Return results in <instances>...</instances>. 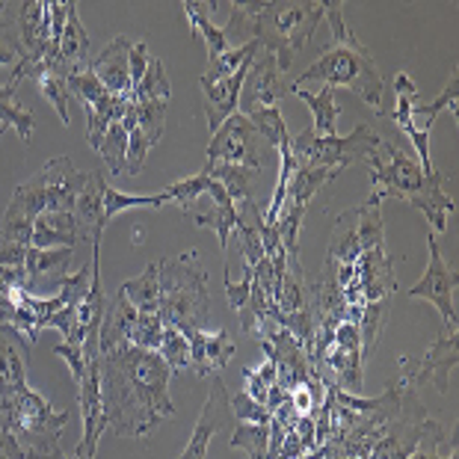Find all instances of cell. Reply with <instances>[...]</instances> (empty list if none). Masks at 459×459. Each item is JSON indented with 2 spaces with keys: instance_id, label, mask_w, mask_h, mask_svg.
<instances>
[{
  "instance_id": "cell-40",
  "label": "cell",
  "mask_w": 459,
  "mask_h": 459,
  "mask_svg": "<svg viewBox=\"0 0 459 459\" xmlns=\"http://www.w3.org/2000/svg\"><path fill=\"white\" fill-rule=\"evenodd\" d=\"M211 187H213L211 175L199 172V175H190V178H184V181H175L172 187L163 190V196H166V202L181 204V211H190V204L196 199H202L204 193H211Z\"/></svg>"
},
{
  "instance_id": "cell-4",
  "label": "cell",
  "mask_w": 459,
  "mask_h": 459,
  "mask_svg": "<svg viewBox=\"0 0 459 459\" xmlns=\"http://www.w3.org/2000/svg\"><path fill=\"white\" fill-rule=\"evenodd\" d=\"M86 184V172L74 169L68 158H54L39 169L30 181L18 184L6 217L0 222V243L30 247L33 222L48 211H74L77 196Z\"/></svg>"
},
{
  "instance_id": "cell-42",
  "label": "cell",
  "mask_w": 459,
  "mask_h": 459,
  "mask_svg": "<svg viewBox=\"0 0 459 459\" xmlns=\"http://www.w3.org/2000/svg\"><path fill=\"white\" fill-rule=\"evenodd\" d=\"M158 353L169 370H190V341L175 326H163V344Z\"/></svg>"
},
{
  "instance_id": "cell-18",
  "label": "cell",
  "mask_w": 459,
  "mask_h": 459,
  "mask_svg": "<svg viewBox=\"0 0 459 459\" xmlns=\"http://www.w3.org/2000/svg\"><path fill=\"white\" fill-rule=\"evenodd\" d=\"M394 92H397V107H394L392 113L383 110L379 116H388V119H394L397 128L403 131L409 140H412L415 152H418V163H421L424 175L429 178V175L436 172L433 169V158H429V136L421 134V131H415V125H412V107H415L418 99H421V95H418V86L412 83V77H409L406 72H400L394 77Z\"/></svg>"
},
{
  "instance_id": "cell-48",
  "label": "cell",
  "mask_w": 459,
  "mask_h": 459,
  "mask_svg": "<svg viewBox=\"0 0 459 459\" xmlns=\"http://www.w3.org/2000/svg\"><path fill=\"white\" fill-rule=\"evenodd\" d=\"M24 456H27V451L13 436V429L6 424H0V459H24Z\"/></svg>"
},
{
  "instance_id": "cell-26",
  "label": "cell",
  "mask_w": 459,
  "mask_h": 459,
  "mask_svg": "<svg viewBox=\"0 0 459 459\" xmlns=\"http://www.w3.org/2000/svg\"><path fill=\"white\" fill-rule=\"evenodd\" d=\"M392 302L394 297H385V299H374V302H365L361 306V315H359V335H361V359H370L374 350L383 338V332L388 326V317H392Z\"/></svg>"
},
{
  "instance_id": "cell-32",
  "label": "cell",
  "mask_w": 459,
  "mask_h": 459,
  "mask_svg": "<svg viewBox=\"0 0 459 459\" xmlns=\"http://www.w3.org/2000/svg\"><path fill=\"white\" fill-rule=\"evenodd\" d=\"M169 95H172V83H169V77H166V68L158 56H152L143 81L134 86L131 104H136V101H169Z\"/></svg>"
},
{
  "instance_id": "cell-5",
  "label": "cell",
  "mask_w": 459,
  "mask_h": 459,
  "mask_svg": "<svg viewBox=\"0 0 459 459\" xmlns=\"http://www.w3.org/2000/svg\"><path fill=\"white\" fill-rule=\"evenodd\" d=\"M163 326H175L184 335L208 329L211 297L208 279L199 267L196 252H184L172 261H160V315Z\"/></svg>"
},
{
  "instance_id": "cell-16",
  "label": "cell",
  "mask_w": 459,
  "mask_h": 459,
  "mask_svg": "<svg viewBox=\"0 0 459 459\" xmlns=\"http://www.w3.org/2000/svg\"><path fill=\"white\" fill-rule=\"evenodd\" d=\"M190 341V370L202 379H211L213 374H220L234 356V341L229 335V329H199L187 335Z\"/></svg>"
},
{
  "instance_id": "cell-30",
  "label": "cell",
  "mask_w": 459,
  "mask_h": 459,
  "mask_svg": "<svg viewBox=\"0 0 459 459\" xmlns=\"http://www.w3.org/2000/svg\"><path fill=\"white\" fill-rule=\"evenodd\" d=\"M294 95L299 101H306L311 107V113H315V131L317 136H338L335 128H338V113L341 107L335 101V90H332L329 83H324V90H320L317 95H311L306 90H297L294 86Z\"/></svg>"
},
{
  "instance_id": "cell-9",
  "label": "cell",
  "mask_w": 459,
  "mask_h": 459,
  "mask_svg": "<svg viewBox=\"0 0 459 459\" xmlns=\"http://www.w3.org/2000/svg\"><path fill=\"white\" fill-rule=\"evenodd\" d=\"M270 145L261 140L243 113H231L217 131L211 134L208 143V163H229V166H247V169H264L267 166Z\"/></svg>"
},
{
  "instance_id": "cell-44",
  "label": "cell",
  "mask_w": 459,
  "mask_h": 459,
  "mask_svg": "<svg viewBox=\"0 0 459 459\" xmlns=\"http://www.w3.org/2000/svg\"><path fill=\"white\" fill-rule=\"evenodd\" d=\"M229 406H231V415L238 421H247V424H270L273 421V412L258 400H252L247 392H238L234 397H229Z\"/></svg>"
},
{
  "instance_id": "cell-13",
  "label": "cell",
  "mask_w": 459,
  "mask_h": 459,
  "mask_svg": "<svg viewBox=\"0 0 459 459\" xmlns=\"http://www.w3.org/2000/svg\"><path fill=\"white\" fill-rule=\"evenodd\" d=\"M217 429H234V415H231V406H229V392H226V383H222L220 374L211 377V394H208V403H204L196 429L190 436V445L184 447V454L178 459H204L208 456V445H211V436Z\"/></svg>"
},
{
  "instance_id": "cell-49",
  "label": "cell",
  "mask_w": 459,
  "mask_h": 459,
  "mask_svg": "<svg viewBox=\"0 0 459 459\" xmlns=\"http://www.w3.org/2000/svg\"><path fill=\"white\" fill-rule=\"evenodd\" d=\"M24 459H77V456H65L60 447H56V451H27Z\"/></svg>"
},
{
  "instance_id": "cell-12",
  "label": "cell",
  "mask_w": 459,
  "mask_h": 459,
  "mask_svg": "<svg viewBox=\"0 0 459 459\" xmlns=\"http://www.w3.org/2000/svg\"><path fill=\"white\" fill-rule=\"evenodd\" d=\"M285 99V83H281V72L276 56L270 51H264L255 56L247 81L240 90V113L249 116L255 110H267V107H279V101Z\"/></svg>"
},
{
  "instance_id": "cell-51",
  "label": "cell",
  "mask_w": 459,
  "mask_h": 459,
  "mask_svg": "<svg viewBox=\"0 0 459 459\" xmlns=\"http://www.w3.org/2000/svg\"><path fill=\"white\" fill-rule=\"evenodd\" d=\"M451 459H456V454H454V456H451Z\"/></svg>"
},
{
  "instance_id": "cell-21",
  "label": "cell",
  "mask_w": 459,
  "mask_h": 459,
  "mask_svg": "<svg viewBox=\"0 0 459 459\" xmlns=\"http://www.w3.org/2000/svg\"><path fill=\"white\" fill-rule=\"evenodd\" d=\"M90 63H92L90 36H86L81 18H77V4H68V18H65V30L60 39V60H56V65L72 77V74L90 72Z\"/></svg>"
},
{
  "instance_id": "cell-37",
  "label": "cell",
  "mask_w": 459,
  "mask_h": 459,
  "mask_svg": "<svg viewBox=\"0 0 459 459\" xmlns=\"http://www.w3.org/2000/svg\"><path fill=\"white\" fill-rule=\"evenodd\" d=\"M231 447L247 451L249 459H267V445H270V424H247L238 421L229 438Z\"/></svg>"
},
{
  "instance_id": "cell-8",
  "label": "cell",
  "mask_w": 459,
  "mask_h": 459,
  "mask_svg": "<svg viewBox=\"0 0 459 459\" xmlns=\"http://www.w3.org/2000/svg\"><path fill=\"white\" fill-rule=\"evenodd\" d=\"M365 160L370 163V193H374L377 199L397 196L409 202L412 196H421L429 184L442 175L436 169L427 178L421 163L406 158V154L400 152L394 143H388L385 136H379L374 149L365 154Z\"/></svg>"
},
{
  "instance_id": "cell-14",
  "label": "cell",
  "mask_w": 459,
  "mask_h": 459,
  "mask_svg": "<svg viewBox=\"0 0 459 459\" xmlns=\"http://www.w3.org/2000/svg\"><path fill=\"white\" fill-rule=\"evenodd\" d=\"M77 243H95L92 231L74 211H48L33 222L30 247L36 249H74Z\"/></svg>"
},
{
  "instance_id": "cell-45",
  "label": "cell",
  "mask_w": 459,
  "mask_h": 459,
  "mask_svg": "<svg viewBox=\"0 0 459 459\" xmlns=\"http://www.w3.org/2000/svg\"><path fill=\"white\" fill-rule=\"evenodd\" d=\"M54 353L60 356V359H65V365L72 368L74 379H81V377H83L86 359H83V347H81V344H56V347H54Z\"/></svg>"
},
{
  "instance_id": "cell-22",
  "label": "cell",
  "mask_w": 459,
  "mask_h": 459,
  "mask_svg": "<svg viewBox=\"0 0 459 459\" xmlns=\"http://www.w3.org/2000/svg\"><path fill=\"white\" fill-rule=\"evenodd\" d=\"M217 9H220V4H196V0H193V4L190 0L184 4V13L190 18L193 36L208 48V63H213L217 56L229 51V39L222 33V27H213V22H211V15L217 13Z\"/></svg>"
},
{
  "instance_id": "cell-43",
  "label": "cell",
  "mask_w": 459,
  "mask_h": 459,
  "mask_svg": "<svg viewBox=\"0 0 459 459\" xmlns=\"http://www.w3.org/2000/svg\"><path fill=\"white\" fill-rule=\"evenodd\" d=\"M128 341L134 347L154 350V353H158L163 344V320L158 315H136Z\"/></svg>"
},
{
  "instance_id": "cell-15",
  "label": "cell",
  "mask_w": 459,
  "mask_h": 459,
  "mask_svg": "<svg viewBox=\"0 0 459 459\" xmlns=\"http://www.w3.org/2000/svg\"><path fill=\"white\" fill-rule=\"evenodd\" d=\"M459 359V347H456V332L442 329V335L436 341H429L427 353L421 359V368L415 374H403V379L412 388L418 385H436V392H447V379H451V370L456 368Z\"/></svg>"
},
{
  "instance_id": "cell-17",
  "label": "cell",
  "mask_w": 459,
  "mask_h": 459,
  "mask_svg": "<svg viewBox=\"0 0 459 459\" xmlns=\"http://www.w3.org/2000/svg\"><path fill=\"white\" fill-rule=\"evenodd\" d=\"M90 72L99 77L107 92L131 101V42L116 36L99 56H92Z\"/></svg>"
},
{
  "instance_id": "cell-23",
  "label": "cell",
  "mask_w": 459,
  "mask_h": 459,
  "mask_svg": "<svg viewBox=\"0 0 459 459\" xmlns=\"http://www.w3.org/2000/svg\"><path fill=\"white\" fill-rule=\"evenodd\" d=\"M213 181H220L231 202H243V199H255L258 184H261V172L258 169H247V166H229V163H204V169Z\"/></svg>"
},
{
  "instance_id": "cell-10",
  "label": "cell",
  "mask_w": 459,
  "mask_h": 459,
  "mask_svg": "<svg viewBox=\"0 0 459 459\" xmlns=\"http://www.w3.org/2000/svg\"><path fill=\"white\" fill-rule=\"evenodd\" d=\"M427 249H429V264L424 270L421 281L415 288L406 290L409 299H427L438 308V315L445 320L447 332H456V306H454V294L459 285L456 270H451L442 258V249H438V240L433 231H427Z\"/></svg>"
},
{
  "instance_id": "cell-29",
  "label": "cell",
  "mask_w": 459,
  "mask_h": 459,
  "mask_svg": "<svg viewBox=\"0 0 459 459\" xmlns=\"http://www.w3.org/2000/svg\"><path fill=\"white\" fill-rule=\"evenodd\" d=\"M379 204H383V199H377L374 193H370L359 208H353L361 252L385 247V226H383V211H379Z\"/></svg>"
},
{
  "instance_id": "cell-25",
  "label": "cell",
  "mask_w": 459,
  "mask_h": 459,
  "mask_svg": "<svg viewBox=\"0 0 459 459\" xmlns=\"http://www.w3.org/2000/svg\"><path fill=\"white\" fill-rule=\"evenodd\" d=\"M104 187H107V181L101 178V175L86 172V184H83L81 196H77V204H74V213L81 217L83 226L92 231V240H95L92 247H101V234H104V226H101Z\"/></svg>"
},
{
  "instance_id": "cell-11",
  "label": "cell",
  "mask_w": 459,
  "mask_h": 459,
  "mask_svg": "<svg viewBox=\"0 0 459 459\" xmlns=\"http://www.w3.org/2000/svg\"><path fill=\"white\" fill-rule=\"evenodd\" d=\"M86 368L83 377L77 379V392H81V418H83V438L77 445L74 456L77 459H95V447L99 438L107 429V415H104V400H101V353L83 356Z\"/></svg>"
},
{
  "instance_id": "cell-50",
  "label": "cell",
  "mask_w": 459,
  "mask_h": 459,
  "mask_svg": "<svg viewBox=\"0 0 459 459\" xmlns=\"http://www.w3.org/2000/svg\"><path fill=\"white\" fill-rule=\"evenodd\" d=\"M4 131H6V125H4V122H0V136H4Z\"/></svg>"
},
{
  "instance_id": "cell-1",
  "label": "cell",
  "mask_w": 459,
  "mask_h": 459,
  "mask_svg": "<svg viewBox=\"0 0 459 459\" xmlns=\"http://www.w3.org/2000/svg\"><path fill=\"white\" fill-rule=\"evenodd\" d=\"M169 365L154 350L119 344L101 353V400L107 427L119 436H149L175 415Z\"/></svg>"
},
{
  "instance_id": "cell-31",
  "label": "cell",
  "mask_w": 459,
  "mask_h": 459,
  "mask_svg": "<svg viewBox=\"0 0 459 459\" xmlns=\"http://www.w3.org/2000/svg\"><path fill=\"white\" fill-rule=\"evenodd\" d=\"M359 255H361V247H359V234H356V217H353V208H350L341 213L335 220V226H332L326 258L335 264H356Z\"/></svg>"
},
{
  "instance_id": "cell-27",
  "label": "cell",
  "mask_w": 459,
  "mask_h": 459,
  "mask_svg": "<svg viewBox=\"0 0 459 459\" xmlns=\"http://www.w3.org/2000/svg\"><path fill=\"white\" fill-rule=\"evenodd\" d=\"M445 184H447V178H445V175H438V178L429 184V187L421 193V196L409 199V204H412V208H418L429 220V226H433V234L436 231H445L447 229V213L456 211V202L445 193Z\"/></svg>"
},
{
  "instance_id": "cell-2",
  "label": "cell",
  "mask_w": 459,
  "mask_h": 459,
  "mask_svg": "<svg viewBox=\"0 0 459 459\" xmlns=\"http://www.w3.org/2000/svg\"><path fill=\"white\" fill-rule=\"evenodd\" d=\"M326 0H264V4H231V22L222 27L226 39L234 30H247L249 39L276 56L279 72H288L315 36Z\"/></svg>"
},
{
  "instance_id": "cell-3",
  "label": "cell",
  "mask_w": 459,
  "mask_h": 459,
  "mask_svg": "<svg viewBox=\"0 0 459 459\" xmlns=\"http://www.w3.org/2000/svg\"><path fill=\"white\" fill-rule=\"evenodd\" d=\"M324 18H329L332 45L317 56L315 65L299 74V81L294 86L299 90L306 81H324L332 86V90H335V86H344V90L356 92L370 110L383 113V74H379L370 48L347 27L344 4H341V0L329 4L326 0Z\"/></svg>"
},
{
  "instance_id": "cell-47",
  "label": "cell",
  "mask_w": 459,
  "mask_h": 459,
  "mask_svg": "<svg viewBox=\"0 0 459 459\" xmlns=\"http://www.w3.org/2000/svg\"><path fill=\"white\" fill-rule=\"evenodd\" d=\"M243 388H247V394H249L252 400H258V403L267 406V392H270L273 385L264 383V379L258 377V370H252V368L243 370Z\"/></svg>"
},
{
  "instance_id": "cell-28",
  "label": "cell",
  "mask_w": 459,
  "mask_h": 459,
  "mask_svg": "<svg viewBox=\"0 0 459 459\" xmlns=\"http://www.w3.org/2000/svg\"><path fill=\"white\" fill-rule=\"evenodd\" d=\"M456 99H459V81H456V65L451 68V77L445 81V90L436 95L433 101H421L418 99L415 107H412V125L415 131H421L429 136V128H433V122L438 119V113L451 110L456 116Z\"/></svg>"
},
{
  "instance_id": "cell-41",
  "label": "cell",
  "mask_w": 459,
  "mask_h": 459,
  "mask_svg": "<svg viewBox=\"0 0 459 459\" xmlns=\"http://www.w3.org/2000/svg\"><path fill=\"white\" fill-rule=\"evenodd\" d=\"M122 125L128 128V172H125V175H128V178H134V175H140V172H143V166H145V158H149L152 145H149V140L143 136V131L136 128L134 104H128V110H125Z\"/></svg>"
},
{
  "instance_id": "cell-33",
  "label": "cell",
  "mask_w": 459,
  "mask_h": 459,
  "mask_svg": "<svg viewBox=\"0 0 459 459\" xmlns=\"http://www.w3.org/2000/svg\"><path fill=\"white\" fill-rule=\"evenodd\" d=\"M187 217L196 222L202 229H211L213 234L220 238V247L226 249L229 240H231V231L238 226V211H234V202H222V204H213L208 213H196V211H184Z\"/></svg>"
},
{
  "instance_id": "cell-6",
  "label": "cell",
  "mask_w": 459,
  "mask_h": 459,
  "mask_svg": "<svg viewBox=\"0 0 459 459\" xmlns=\"http://www.w3.org/2000/svg\"><path fill=\"white\" fill-rule=\"evenodd\" d=\"M48 39H51L48 4L39 0L0 4V65H15L9 81L22 83L27 68L45 60Z\"/></svg>"
},
{
  "instance_id": "cell-34",
  "label": "cell",
  "mask_w": 459,
  "mask_h": 459,
  "mask_svg": "<svg viewBox=\"0 0 459 459\" xmlns=\"http://www.w3.org/2000/svg\"><path fill=\"white\" fill-rule=\"evenodd\" d=\"M99 152H101V160L107 163V169L113 175L128 172V128H125L122 122H113L104 134Z\"/></svg>"
},
{
  "instance_id": "cell-38",
  "label": "cell",
  "mask_w": 459,
  "mask_h": 459,
  "mask_svg": "<svg viewBox=\"0 0 459 459\" xmlns=\"http://www.w3.org/2000/svg\"><path fill=\"white\" fill-rule=\"evenodd\" d=\"M247 119L255 125V131L261 134V140L270 145V149H285L290 145V136H288V128H285V116H281L279 107H267V110H255L249 113Z\"/></svg>"
},
{
  "instance_id": "cell-35",
  "label": "cell",
  "mask_w": 459,
  "mask_h": 459,
  "mask_svg": "<svg viewBox=\"0 0 459 459\" xmlns=\"http://www.w3.org/2000/svg\"><path fill=\"white\" fill-rule=\"evenodd\" d=\"M166 204L163 193H154V196H131V193H122V190H113V187H104V202H101V226L107 229L116 213L122 211H131V208H160Z\"/></svg>"
},
{
  "instance_id": "cell-46",
  "label": "cell",
  "mask_w": 459,
  "mask_h": 459,
  "mask_svg": "<svg viewBox=\"0 0 459 459\" xmlns=\"http://www.w3.org/2000/svg\"><path fill=\"white\" fill-rule=\"evenodd\" d=\"M149 45L145 42H136L131 45V92H134V86L143 81V74H145V68H149Z\"/></svg>"
},
{
  "instance_id": "cell-39",
  "label": "cell",
  "mask_w": 459,
  "mask_h": 459,
  "mask_svg": "<svg viewBox=\"0 0 459 459\" xmlns=\"http://www.w3.org/2000/svg\"><path fill=\"white\" fill-rule=\"evenodd\" d=\"M134 116H136V128L143 131V136L149 140V145L160 143L163 136V125H166V101H136L134 104Z\"/></svg>"
},
{
  "instance_id": "cell-24",
  "label": "cell",
  "mask_w": 459,
  "mask_h": 459,
  "mask_svg": "<svg viewBox=\"0 0 459 459\" xmlns=\"http://www.w3.org/2000/svg\"><path fill=\"white\" fill-rule=\"evenodd\" d=\"M136 315H160V264H152L143 276L125 281L119 288Z\"/></svg>"
},
{
  "instance_id": "cell-36",
  "label": "cell",
  "mask_w": 459,
  "mask_h": 459,
  "mask_svg": "<svg viewBox=\"0 0 459 459\" xmlns=\"http://www.w3.org/2000/svg\"><path fill=\"white\" fill-rule=\"evenodd\" d=\"M18 83L15 81H6L4 86H0V122L4 125H13V128L18 131V136L27 143L33 136V116L24 110V107H18Z\"/></svg>"
},
{
  "instance_id": "cell-7",
  "label": "cell",
  "mask_w": 459,
  "mask_h": 459,
  "mask_svg": "<svg viewBox=\"0 0 459 459\" xmlns=\"http://www.w3.org/2000/svg\"><path fill=\"white\" fill-rule=\"evenodd\" d=\"M377 134L368 125H359L347 136H317L315 131H302L290 140V154H294L297 169H341L344 172L350 163L365 160V154L374 149Z\"/></svg>"
},
{
  "instance_id": "cell-19",
  "label": "cell",
  "mask_w": 459,
  "mask_h": 459,
  "mask_svg": "<svg viewBox=\"0 0 459 459\" xmlns=\"http://www.w3.org/2000/svg\"><path fill=\"white\" fill-rule=\"evenodd\" d=\"M252 63H255V60H252ZM252 63L240 65L231 77H226V81H204V77L199 81L202 83V92H204V116H208L211 134L217 131L231 113H238L240 90H243V81H247Z\"/></svg>"
},
{
  "instance_id": "cell-20",
  "label": "cell",
  "mask_w": 459,
  "mask_h": 459,
  "mask_svg": "<svg viewBox=\"0 0 459 459\" xmlns=\"http://www.w3.org/2000/svg\"><path fill=\"white\" fill-rule=\"evenodd\" d=\"M24 77H30V81L39 86V92L45 95L48 104H54L56 116H60V122L65 128H72V86H68V74L63 72L56 63H36L24 72Z\"/></svg>"
}]
</instances>
